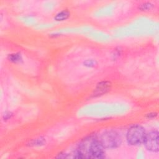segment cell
<instances>
[{
    "mask_svg": "<svg viewBox=\"0 0 159 159\" xmlns=\"http://www.w3.org/2000/svg\"><path fill=\"white\" fill-rule=\"evenodd\" d=\"M153 7V4L150 2H144L142 4L140 5V7L139 8L142 10V11H148V10H150Z\"/></svg>",
    "mask_w": 159,
    "mask_h": 159,
    "instance_id": "9c48e42d",
    "label": "cell"
},
{
    "mask_svg": "<svg viewBox=\"0 0 159 159\" xmlns=\"http://www.w3.org/2000/svg\"><path fill=\"white\" fill-rule=\"evenodd\" d=\"M105 148H114L119 147L122 142L119 134L112 130L104 132L99 139Z\"/></svg>",
    "mask_w": 159,
    "mask_h": 159,
    "instance_id": "3957f363",
    "label": "cell"
},
{
    "mask_svg": "<svg viewBox=\"0 0 159 159\" xmlns=\"http://www.w3.org/2000/svg\"><path fill=\"white\" fill-rule=\"evenodd\" d=\"M157 112H151V113H149V114H147V117L149 119H152V118H154L155 117H157Z\"/></svg>",
    "mask_w": 159,
    "mask_h": 159,
    "instance_id": "30bf717a",
    "label": "cell"
},
{
    "mask_svg": "<svg viewBox=\"0 0 159 159\" xmlns=\"http://www.w3.org/2000/svg\"><path fill=\"white\" fill-rule=\"evenodd\" d=\"M9 60L14 63H18L22 60V57L19 53H13L11 54L8 57Z\"/></svg>",
    "mask_w": 159,
    "mask_h": 159,
    "instance_id": "52a82bcc",
    "label": "cell"
},
{
    "mask_svg": "<svg viewBox=\"0 0 159 159\" xmlns=\"http://www.w3.org/2000/svg\"><path fill=\"white\" fill-rule=\"evenodd\" d=\"M75 157L78 158H102L104 157V148L95 135H90L80 142L76 149Z\"/></svg>",
    "mask_w": 159,
    "mask_h": 159,
    "instance_id": "6da1fadb",
    "label": "cell"
},
{
    "mask_svg": "<svg viewBox=\"0 0 159 159\" xmlns=\"http://www.w3.org/2000/svg\"><path fill=\"white\" fill-rule=\"evenodd\" d=\"M70 15V12L68 10H63L58 12L54 17V19L57 21H63L67 19Z\"/></svg>",
    "mask_w": 159,
    "mask_h": 159,
    "instance_id": "8992f818",
    "label": "cell"
},
{
    "mask_svg": "<svg viewBox=\"0 0 159 159\" xmlns=\"http://www.w3.org/2000/svg\"><path fill=\"white\" fill-rule=\"evenodd\" d=\"M145 148L153 152H158V132L157 130H152L146 134L143 143Z\"/></svg>",
    "mask_w": 159,
    "mask_h": 159,
    "instance_id": "277c9868",
    "label": "cell"
},
{
    "mask_svg": "<svg viewBox=\"0 0 159 159\" xmlns=\"http://www.w3.org/2000/svg\"><path fill=\"white\" fill-rule=\"evenodd\" d=\"M146 132L145 129L140 125L131 126L127 133L126 138L127 142L132 145H139L143 143Z\"/></svg>",
    "mask_w": 159,
    "mask_h": 159,
    "instance_id": "7a4b0ae2",
    "label": "cell"
},
{
    "mask_svg": "<svg viewBox=\"0 0 159 159\" xmlns=\"http://www.w3.org/2000/svg\"><path fill=\"white\" fill-rule=\"evenodd\" d=\"M45 143V139L43 138H39L32 140L29 143L30 146H39L42 145Z\"/></svg>",
    "mask_w": 159,
    "mask_h": 159,
    "instance_id": "ba28073f",
    "label": "cell"
},
{
    "mask_svg": "<svg viewBox=\"0 0 159 159\" xmlns=\"http://www.w3.org/2000/svg\"><path fill=\"white\" fill-rule=\"evenodd\" d=\"M110 88V83L107 81H103L99 83L94 91V95H101L105 93Z\"/></svg>",
    "mask_w": 159,
    "mask_h": 159,
    "instance_id": "5b68a950",
    "label": "cell"
}]
</instances>
